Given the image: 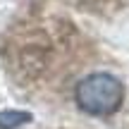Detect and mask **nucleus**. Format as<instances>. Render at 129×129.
Instances as JSON below:
<instances>
[{"label":"nucleus","mask_w":129,"mask_h":129,"mask_svg":"<svg viewBox=\"0 0 129 129\" xmlns=\"http://www.w3.org/2000/svg\"><path fill=\"white\" fill-rule=\"evenodd\" d=\"M74 98L84 112L96 117H108L117 112L124 103V84L108 72H96L77 84Z\"/></svg>","instance_id":"f257e3e1"},{"label":"nucleus","mask_w":129,"mask_h":129,"mask_svg":"<svg viewBox=\"0 0 129 129\" xmlns=\"http://www.w3.org/2000/svg\"><path fill=\"white\" fill-rule=\"evenodd\" d=\"M31 122V112L26 110H3L0 112V129H19Z\"/></svg>","instance_id":"f03ea898"}]
</instances>
